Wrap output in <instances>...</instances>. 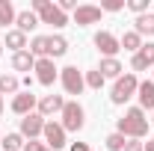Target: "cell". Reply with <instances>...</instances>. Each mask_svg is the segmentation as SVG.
Here are the masks:
<instances>
[{
    "mask_svg": "<svg viewBox=\"0 0 154 151\" xmlns=\"http://www.w3.org/2000/svg\"><path fill=\"white\" fill-rule=\"evenodd\" d=\"M148 125H151V119H145V110L131 107V110H125V116L119 119V133L125 139H142L148 133Z\"/></svg>",
    "mask_w": 154,
    "mask_h": 151,
    "instance_id": "cell-1",
    "label": "cell"
},
{
    "mask_svg": "<svg viewBox=\"0 0 154 151\" xmlns=\"http://www.w3.org/2000/svg\"><path fill=\"white\" fill-rule=\"evenodd\" d=\"M30 9L38 15L42 24H51V27H65V24H68V15L59 9L57 3H51V0H33Z\"/></svg>",
    "mask_w": 154,
    "mask_h": 151,
    "instance_id": "cell-2",
    "label": "cell"
},
{
    "mask_svg": "<svg viewBox=\"0 0 154 151\" xmlns=\"http://www.w3.org/2000/svg\"><path fill=\"white\" fill-rule=\"evenodd\" d=\"M59 119H62L59 125L65 128V133H80V131H83V125H86V110H83L77 101H65Z\"/></svg>",
    "mask_w": 154,
    "mask_h": 151,
    "instance_id": "cell-3",
    "label": "cell"
},
{
    "mask_svg": "<svg viewBox=\"0 0 154 151\" xmlns=\"http://www.w3.org/2000/svg\"><path fill=\"white\" fill-rule=\"evenodd\" d=\"M136 89H139V77H136V74H122V77L113 83L110 101H113L116 107H122V104H128V101L136 95Z\"/></svg>",
    "mask_w": 154,
    "mask_h": 151,
    "instance_id": "cell-4",
    "label": "cell"
},
{
    "mask_svg": "<svg viewBox=\"0 0 154 151\" xmlns=\"http://www.w3.org/2000/svg\"><path fill=\"white\" fill-rule=\"evenodd\" d=\"M59 83L68 95H80L86 89V80H83V71H77V65H65L59 71Z\"/></svg>",
    "mask_w": 154,
    "mask_h": 151,
    "instance_id": "cell-5",
    "label": "cell"
},
{
    "mask_svg": "<svg viewBox=\"0 0 154 151\" xmlns=\"http://www.w3.org/2000/svg\"><path fill=\"white\" fill-rule=\"evenodd\" d=\"M42 136H45V145L51 151H59V148L68 145V142H65L68 133H65V128H62L59 122H45V133H42Z\"/></svg>",
    "mask_w": 154,
    "mask_h": 151,
    "instance_id": "cell-6",
    "label": "cell"
},
{
    "mask_svg": "<svg viewBox=\"0 0 154 151\" xmlns=\"http://www.w3.org/2000/svg\"><path fill=\"white\" fill-rule=\"evenodd\" d=\"M95 48L98 54H104V59H116V54L122 51V45H119V39L110 33V30H101V33H95Z\"/></svg>",
    "mask_w": 154,
    "mask_h": 151,
    "instance_id": "cell-7",
    "label": "cell"
},
{
    "mask_svg": "<svg viewBox=\"0 0 154 151\" xmlns=\"http://www.w3.org/2000/svg\"><path fill=\"white\" fill-rule=\"evenodd\" d=\"M33 71H36V80L42 83V86H54L57 77H59V68L54 65V59H48V57L36 59V68H33Z\"/></svg>",
    "mask_w": 154,
    "mask_h": 151,
    "instance_id": "cell-8",
    "label": "cell"
},
{
    "mask_svg": "<svg viewBox=\"0 0 154 151\" xmlns=\"http://www.w3.org/2000/svg\"><path fill=\"white\" fill-rule=\"evenodd\" d=\"M21 136L24 139H36V136H42L45 133V116H38V113H30V116H24L21 119Z\"/></svg>",
    "mask_w": 154,
    "mask_h": 151,
    "instance_id": "cell-9",
    "label": "cell"
},
{
    "mask_svg": "<svg viewBox=\"0 0 154 151\" xmlns=\"http://www.w3.org/2000/svg\"><path fill=\"white\" fill-rule=\"evenodd\" d=\"M131 68H134V71L154 68V42H142V48L131 57Z\"/></svg>",
    "mask_w": 154,
    "mask_h": 151,
    "instance_id": "cell-10",
    "label": "cell"
},
{
    "mask_svg": "<svg viewBox=\"0 0 154 151\" xmlns=\"http://www.w3.org/2000/svg\"><path fill=\"white\" fill-rule=\"evenodd\" d=\"M36 107H38V98L33 92H18L15 98H12V113L15 116H30V113H36Z\"/></svg>",
    "mask_w": 154,
    "mask_h": 151,
    "instance_id": "cell-11",
    "label": "cell"
},
{
    "mask_svg": "<svg viewBox=\"0 0 154 151\" xmlns=\"http://www.w3.org/2000/svg\"><path fill=\"white\" fill-rule=\"evenodd\" d=\"M101 21V6H92V3H83L74 9V24L77 27H89V24H98Z\"/></svg>",
    "mask_w": 154,
    "mask_h": 151,
    "instance_id": "cell-12",
    "label": "cell"
},
{
    "mask_svg": "<svg viewBox=\"0 0 154 151\" xmlns=\"http://www.w3.org/2000/svg\"><path fill=\"white\" fill-rule=\"evenodd\" d=\"M62 107H65V98L62 95H45V98H38L36 113L48 119V116H54V113H62Z\"/></svg>",
    "mask_w": 154,
    "mask_h": 151,
    "instance_id": "cell-13",
    "label": "cell"
},
{
    "mask_svg": "<svg viewBox=\"0 0 154 151\" xmlns=\"http://www.w3.org/2000/svg\"><path fill=\"white\" fill-rule=\"evenodd\" d=\"M136 98H139V110H154V80H139Z\"/></svg>",
    "mask_w": 154,
    "mask_h": 151,
    "instance_id": "cell-14",
    "label": "cell"
},
{
    "mask_svg": "<svg viewBox=\"0 0 154 151\" xmlns=\"http://www.w3.org/2000/svg\"><path fill=\"white\" fill-rule=\"evenodd\" d=\"M68 54V39L65 36H48V59H57Z\"/></svg>",
    "mask_w": 154,
    "mask_h": 151,
    "instance_id": "cell-15",
    "label": "cell"
},
{
    "mask_svg": "<svg viewBox=\"0 0 154 151\" xmlns=\"http://www.w3.org/2000/svg\"><path fill=\"white\" fill-rule=\"evenodd\" d=\"M15 24H18V30H21V33L27 36L30 30H36V27L42 24V21H38V15L33 12V9H24V12H18V18H15Z\"/></svg>",
    "mask_w": 154,
    "mask_h": 151,
    "instance_id": "cell-16",
    "label": "cell"
},
{
    "mask_svg": "<svg viewBox=\"0 0 154 151\" xmlns=\"http://www.w3.org/2000/svg\"><path fill=\"white\" fill-rule=\"evenodd\" d=\"M12 68L15 71H33L36 68V57L30 51H18V54H12Z\"/></svg>",
    "mask_w": 154,
    "mask_h": 151,
    "instance_id": "cell-17",
    "label": "cell"
},
{
    "mask_svg": "<svg viewBox=\"0 0 154 151\" xmlns=\"http://www.w3.org/2000/svg\"><path fill=\"white\" fill-rule=\"evenodd\" d=\"M6 48H9L12 54H18V51H27V36L21 33L18 27H15V30H6Z\"/></svg>",
    "mask_w": 154,
    "mask_h": 151,
    "instance_id": "cell-18",
    "label": "cell"
},
{
    "mask_svg": "<svg viewBox=\"0 0 154 151\" xmlns=\"http://www.w3.org/2000/svg\"><path fill=\"white\" fill-rule=\"evenodd\" d=\"M134 33H139V36H154V12L136 15V21H134Z\"/></svg>",
    "mask_w": 154,
    "mask_h": 151,
    "instance_id": "cell-19",
    "label": "cell"
},
{
    "mask_svg": "<svg viewBox=\"0 0 154 151\" xmlns=\"http://www.w3.org/2000/svg\"><path fill=\"white\" fill-rule=\"evenodd\" d=\"M98 71L104 74V80H107V77H113V80H119L125 68H122V62H119V59H101V65H98Z\"/></svg>",
    "mask_w": 154,
    "mask_h": 151,
    "instance_id": "cell-20",
    "label": "cell"
},
{
    "mask_svg": "<svg viewBox=\"0 0 154 151\" xmlns=\"http://www.w3.org/2000/svg\"><path fill=\"white\" fill-rule=\"evenodd\" d=\"M21 92V80L15 74H0V95H15Z\"/></svg>",
    "mask_w": 154,
    "mask_h": 151,
    "instance_id": "cell-21",
    "label": "cell"
},
{
    "mask_svg": "<svg viewBox=\"0 0 154 151\" xmlns=\"http://www.w3.org/2000/svg\"><path fill=\"white\" fill-rule=\"evenodd\" d=\"M119 45H122L125 51H131V54H136V51L142 48V36H139V33H134V30H128L125 36L119 39Z\"/></svg>",
    "mask_w": 154,
    "mask_h": 151,
    "instance_id": "cell-22",
    "label": "cell"
},
{
    "mask_svg": "<svg viewBox=\"0 0 154 151\" xmlns=\"http://www.w3.org/2000/svg\"><path fill=\"white\" fill-rule=\"evenodd\" d=\"M15 18H18V12H15V6H12L9 0H0V27L6 30L9 24H15Z\"/></svg>",
    "mask_w": 154,
    "mask_h": 151,
    "instance_id": "cell-23",
    "label": "cell"
},
{
    "mask_svg": "<svg viewBox=\"0 0 154 151\" xmlns=\"http://www.w3.org/2000/svg\"><path fill=\"white\" fill-rule=\"evenodd\" d=\"M30 54H33L36 59L48 57V36H33V42H30Z\"/></svg>",
    "mask_w": 154,
    "mask_h": 151,
    "instance_id": "cell-24",
    "label": "cell"
},
{
    "mask_svg": "<svg viewBox=\"0 0 154 151\" xmlns=\"http://www.w3.org/2000/svg\"><path fill=\"white\" fill-rule=\"evenodd\" d=\"M0 148L3 151H21L24 148V136H21V133H6L3 142H0Z\"/></svg>",
    "mask_w": 154,
    "mask_h": 151,
    "instance_id": "cell-25",
    "label": "cell"
},
{
    "mask_svg": "<svg viewBox=\"0 0 154 151\" xmlns=\"http://www.w3.org/2000/svg\"><path fill=\"white\" fill-rule=\"evenodd\" d=\"M83 80H86V89H101V86H104V74H101V71H98V68H92V71H86V74H83Z\"/></svg>",
    "mask_w": 154,
    "mask_h": 151,
    "instance_id": "cell-26",
    "label": "cell"
},
{
    "mask_svg": "<svg viewBox=\"0 0 154 151\" xmlns=\"http://www.w3.org/2000/svg\"><path fill=\"white\" fill-rule=\"evenodd\" d=\"M104 142H107V151H125V145H128V139H125V136H122L119 131H116V133H110Z\"/></svg>",
    "mask_w": 154,
    "mask_h": 151,
    "instance_id": "cell-27",
    "label": "cell"
},
{
    "mask_svg": "<svg viewBox=\"0 0 154 151\" xmlns=\"http://www.w3.org/2000/svg\"><path fill=\"white\" fill-rule=\"evenodd\" d=\"M125 6V0H101V12H122Z\"/></svg>",
    "mask_w": 154,
    "mask_h": 151,
    "instance_id": "cell-28",
    "label": "cell"
},
{
    "mask_svg": "<svg viewBox=\"0 0 154 151\" xmlns=\"http://www.w3.org/2000/svg\"><path fill=\"white\" fill-rule=\"evenodd\" d=\"M128 9L136 12V15H145L148 12V0H128Z\"/></svg>",
    "mask_w": 154,
    "mask_h": 151,
    "instance_id": "cell-29",
    "label": "cell"
},
{
    "mask_svg": "<svg viewBox=\"0 0 154 151\" xmlns=\"http://www.w3.org/2000/svg\"><path fill=\"white\" fill-rule=\"evenodd\" d=\"M45 148H48L45 142H38V139H27V142H24V148H21V151H45Z\"/></svg>",
    "mask_w": 154,
    "mask_h": 151,
    "instance_id": "cell-30",
    "label": "cell"
},
{
    "mask_svg": "<svg viewBox=\"0 0 154 151\" xmlns=\"http://www.w3.org/2000/svg\"><path fill=\"white\" fill-rule=\"evenodd\" d=\"M57 6L62 9V12H65V15H68V12H74V9H77V0H59Z\"/></svg>",
    "mask_w": 154,
    "mask_h": 151,
    "instance_id": "cell-31",
    "label": "cell"
},
{
    "mask_svg": "<svg viewBox=\"0 0 154 151\" xmlns=\"http://www.w3.org/2000/svg\"><path fill=\"white\" fill-rule=\"evenodd\" d=\"M125 151H145V142H139V139H128Z\"/></svg>",
    "mask_w": 154,
    "mask_h": 151,
    "instance_id": "cell-32",
    "label": "cell"
},
{
    "mask_svg": "<svg viewBox=\"0 0 154 151\" xmlns=\"http://www.w3.org/2000/svg\"><path fill=\"white\" fill-rule=\"evenodd\" d=\"M68 151H92V148H89L86 142H74V145H71V148H68Z\"/></svg>",
    "mask_w": 154,
    "mask_h": 151,
    "instance_id": "cell-33",
    "label": "cell"
},
{
    "mask_svg": "<svg viewBox=\"0 0 154 151\" xmlns=\"http://www.w3.org/2000/svg\"><path fill=\"white\" fill-rule=\"evenodd\" d=\"M145 151H154V136L148 139V142H145Z\"/></svg>",
    "mask_w": 154,
    "mask_h": 151,
    "instance_id": "cell-34",
    "label": "cell"
},
{
    "mask_svg": "<svg viewBox=\"0 0 154 151\" xmlns=\"http://www.w3.org/2000/svg\"><path fill=\"white\" fill-rule=\"evenodd\" d=\"M0 116H3V95H0Z\"/></svg>",
    "mask_w": 154,
    "mask_h": 151,
    "instance_id": "cell-35",
    "label": "cell"
},
{
    "mask_svg": "<svg viewBox=\"0 0 154 151\" xmlns=\"http://www.w3.org/2000/svg\"><path fill=\"white\" fill-rule=\"evenodd\" d=\"M0 57H3V45H0Z\"/></svg>",
    "mask_w": 154,
    "mask_h": 151,
    "instance_id": "cell-36",
    "label": "cell"
},
{
    "mask_svg": "<svg viewBox=\"0 0 154 151\" xmlns=\"http://www.w3.org/2000/svg\"><path fill=\"white\" fill-rule=\"evenodd\" d=\"M0 142H3V133H0Z\"/></svg>",
    "mask_w": 154,
    "mask_h": 151,
    "instance_id": "cell-37",
    "label": "cell"
},
{
    "mask_svg": "<svg viewBox=\"0 0 154 151\" xmlns=\"http://www.w3.org/2000/svg\"><path fill=\"white\" fill-rule=\"evenodd\" d=\"M151 125H154V116H151Z\"/></svg>",
    "mask_w": 154,
    "mask_h": 151,
    "instance_id": "cell-38",
    "label": "cell"
},
{
    "mask_svg": "<svg viewBox=\"0 0 154 151\" xmlns=\"http://www.w3.org/2000/svg\"><path fill=\"white\" fill-rule=\"evenodd\" d=\"M45 151H51V148H45Z\"/></svg>",
    "mask_w": 154,
    "mask_h": 151,
    "instance_id": "cell-39",
    "label": "cell"
},
{
    "mask_svg": "<svg viewBox=\"0 0 154 151\" xmlns=\"http://www.w3.org/2000/svg\"><path fill=\"white\" fill-rule=\"evenodd\" d=\"M151 80H154V77H151Z\"/></svg>",
    "mask_w": 154,
    "mask_h": 151,
    "instance_id": "cell-40",
    "label": "cell"
}]
</instances>
